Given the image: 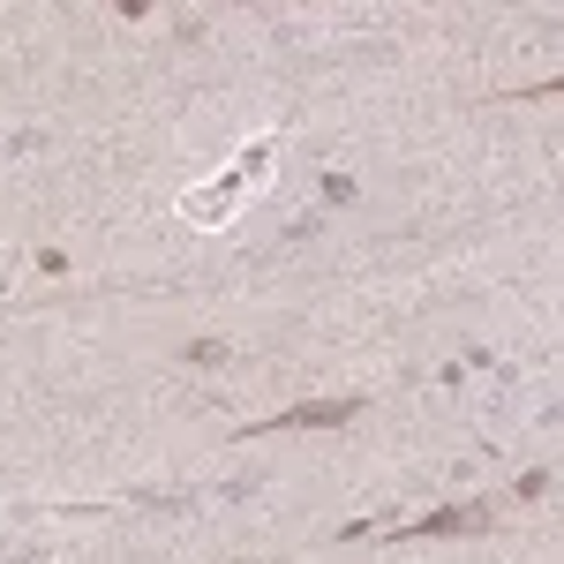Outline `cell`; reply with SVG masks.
Returning a JSON list of instances; mask_svg holds the SVG:
<instances>
[{"instance_id": "3957f363", "label": "cell", "mask_w": 564, "mask_h": 564, "mask_svg": "<svg viewBox=\"0 0 564 564\" xmlns=\"http://www.w3.org/2000/svg\"><path fill=\"white\" fill-rule=\"evenodd\" d=\"M324 204H354V181L347 174H324Z\"/></svg>"}, {"instance_id": "277c9868", "label": "cell", "mask_w": 564, "mask_h": 564, "mask_svg": "<svg viewBox=\"0 0 564 564\" xmlns=\"http://www.w3.org/2000/svg\"><path fill=\"white\" fill-rule=\"evenodd\" d=\"M188 361H204V369H212V361H226V339H196V347H188Z\"/></svg>"}, {"instance_id": "7a4b0ae2", "label": "cell", "mask_w": 564, "mask_h": 564, "mask_svg": "<svg viewBox=\"0 0 564 564\" xmlns=\"http://www.w3.org/2000/svg\"><path fill=\"white\" fill-rule=\"evenodd\" d=\"M354 414H361V399H302V406H286V414H271V422H249L241 436H271V430H347Z\"/></svg>"}, {"instance_id": "6da1fadb", "label": "cell", "mask_w": 564, "mask_h": 564, "mask_svg": "<svg viewBox=\"0 0 564 564\" xmlns=\"http://www.w3.org/2000/svg\"><path fill=\"white\" fill-rule=\"evenodd\" d=\"M489 527H497V512L475 497V505H436L422 520H399L384 542H444V534H489Z\"/></svg>"}]
</instances>
